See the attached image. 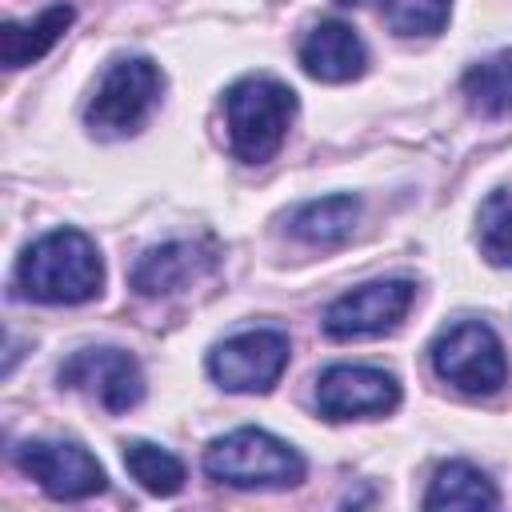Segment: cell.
<instances>
[{
	"label": "cell",
	"instance_id": "obj_8",
	"mask_svg": "<svg viewBox=\"0 0 512 512\" xmlns=\"http://www.w3.org/2000/svg\"><path fill=\"white\" fill-rule=\"evenodd\" d=\"M60 384L92 396L104 412H132L144 400V368L124 348H80L60 364Z\"/></svg>",
	"mask_w": 512,
	"mask_h": 512
},
{
	"label": "cell",
	"instance_id": "obj_17",
	"mask_svg": "<svg viewBox=\"0 0 512 512\" xmlns=\"http://www.w3.org/2000/svg\"><path fill=\"white\" fill-rule=\"evenodd\" d=\"M124 468H128V476H132L144 492H152V496H176V492L184 488V464H180L168 448H160V444H152V440H132V444H124Z\"/></svg>",
	"mask_w": 512,
	"mask_h": 512
},
{
	"label": "cell",
	"instance_id": "obj_14",
	"mask_svg": "<svg viewBox=\"0 0 512 512\" xmlns=\"http://www.w3.org/2000/svg\"><path fill=\"white\" fill-rule=\"evenodd\" d=\"M356 220H360V196L336 192V196L300 204V208L292 212V220H288V232H292L300 244L332 248V244H344V240L352 236Z\"/></svg>",
	"mask_w": 512,
	"mask_h": 512
},
{
	"label": "cell",
	"instance_id": "obj_1",
	"mask_svg": "<svg viewBox=\"0 0 512 512\" xmlns=\"http://www.w3.org/2000/svg\"><path fill=\"white\" fill-rule=\"evenodd\" d=\"M104 288L100 248L80 228L44 232L16 260V292L36 304H88Z\"/></svg>",
	"mask_w": 512,
	"mask_h": 512
},
{
	"label": "cell",
	"instance_id": "obj_16",
	"mask_svg": "<svg viewBox=\"0 0 512 512\" xmlns=\"http://www.w3.org/2000/svg\"><path fill=\"white\" fill-rule=\"evenodd\" d=\"M464 104L480 116V120H504L512 116V48L472 64L460 80Z\"/></svg>",
	"mask_w": 512,
	"mask_h": 512
},
{
	"label": "cell",
	"instance_id": "obj_13",
	"mask_svg": "<svg viewBox=\"0 0 512 512\" xmlns=\"http://www.w3.org/2000/svg\"><path fill=\"white\" fill-rule=\"evenodd\" d=\"M72 20H76V8L72 4H52V8H44L32 20H8V24H0V64L4 68H24V64L44 60L60 44V36L68 32Z\"/></svg>",
	"mask_w": 512,
	"mask_h": 512
},
{
	"label": "cell",
	"instance_id": "obj_6",
	"mask_svg": "<svg viewBox=\"0 0 512 512\" xmlns=\"http://www.w3.org/2000/svg\"><path fill=\"white\" fill-rule=\"evenodd\" d=\"M288 356H292V344L280 328L236 332L208 352V376L224 392H244V396L272 392L288 368Z\"/></svg>",
	"mask_w": 512,
	"mask_h": 512
},
{
	"label": "cell",
	"instance_id": "obj_7",
	"mask_svg": "<svg viewBox=\"0 0 512 512\" xmlns=\"http://www.w3.org/2000/svg\"><path fill=\"white\" fill-rule=\"evenodd\" d=\"M416 300V284L404 276H388V280H368L344 296H336L324 308V336L332 340H368V336H384L396 332L408 316Z\"/></svg>",
	"mask_w": 512,
	"mask_h": 512
},
{
	"label": "cell",
	"instance_id": "obj_3",
	"mask_svg": "<svg viewBox=\"0 0 512 512\" xmlns=\"http://www.w3.org/2000/svg\"><path fill=\"white\" fill-rule=\"evenodd\" d=\"M204 472L228 488H296L308 464L288 440L264 428H236L204 448Z\"/></svg>",
	"mask_w": 512,
	"mask_h": 512
},
{
	"label": "cell",
	"instance_id": "obj_11",
	"mask_svg": "<svg viewBox=\"0 0 512 512\" xmlns=\"http://www.w3.org/2000/svg\"><path fill=\"white\" fill-rule=\"evenodd\" d=\"M216 248L204 240H168L148 248L136 268H132V288L140 296H172L192 288L196 280H204L208 272H216Z\"/></svg>",
	"mask_w": 512,
	"mask_h": 512
},
{
	"label": "cell",
	"instance_id": "obj_15",
	"mask_svg": "<svg viewBox=\"0 0 512 512\" xmlns=\"http://www.w3.org/2000/svg\"><path fill=\"white\" fill-rule=\"evenodd\" d=\"M500 492L488 480V472H480L468 460H448L436 468L428 492H424V508L440 512V508H496Z\"/></svg>",
	"mask_w": 512,
	"mask_h": 512
},
{
	"label": "cell",
	"instance_id": "obj_5",
	"mask_svg": "<svg viewBox=\"0 0 512 512\" xmlns=\"http://www.w3.org/2000/svg\"><path fill=\"white\" fill-rule=\"evenodd\" d=\"M432 372L464 396H496L508 384V356L500 336L480 320H460L444 328L432 348Z\"/></svg>",
	"mask_w": 512,
	"mask_h": 512
},
{
	"label": "cell",
	"instance_id": "obj_10",
	"mask_svg": "<svg viewBox=\"0 0 512 512\" xmlns=\"http://www.w3.org/2000/svg\"><path fill=\"white\" fill-rule=\"evenodd\" d=\"M12 460L52 500H88L108 488V476L96 464V456L72 440H24L12 452Z\"/></svg>",
	"mask_w": 512,
	"mask_h": 512
},
{
	"label": "cell",
	"instance_id": "obj_18",
	"mask_svg": "<svg viewBox=\"0 0 512 512\" xmlns=\"http://www.w3.org/2000/svg\"><path fill=\"white\" fill-rule=\"evenodd\" d=\"M336 4H376L396 36H436L448 24L452 0H336Z\"/></svg>",
	"mask_w": 512,
	"mask_h": 512
},
{
	"label": "cell",
	"instance_id": "obj_2",
	"mask_svg": "<svg viewBox=\"0 0 512 512\" xmlns=\"http://www.w3.org/2000/svg\"><path fill=\"white\" fill-rule=\"evenodd\" d=\"M296 116V92L276 76H244L224 92L228 148L244 164H264L280 152Z\"/></svg>",
	"mask_w": 512,
	"mask_h": 512
},
{
	"label": "cell",
	"instance_id": "obj_9",
	"mask_svg": "<svg viewBox=\"0 0 512 512\" xmlns=\"http://www.w3.org/2000/svg\"><path fill=\"white\" fill-rule=\"evenodd\" d=\"M316 408L324 420H372L400 408V380L372 364H332L316 380Z\"/></svg>",
	"mask_w": 512,
	"mask_h": 512
},
{
	"label": "cell",
	"instance_id": "obj_4",
	"mask_svg": "<svg viewBox=\"0 0 512 512\" xmlns=\"http://www.w3.org/2000/svg\"><path fill=\"white\" fill-rule=\"evenodd\" d=\"M160 92H164V72L148 56H124L100 76V84L84 108V124L100 140L136 136L148 124V116L156 112Z\"/></svg>",
	"mask_w": 512,
	"mask_h": 512
},
{
	"label": "cell",
	"instance_id": "obj_19",
	"mask_svg": "<svg viewBox=\"0 0 512 512\" xmlns=\"http://www.w3.org/2000/svg\"><path fill=\"white\" fill-rule=\"evenodd\" d=\"M476 236H480V252L488 264L496 268H512V192L496 188L476 216Z\"/></svg>",
	"mask_w": 512,
	"mask_h": 512
},
{
	"label": "cell",
	"instance_id": "obj_12",
	"mask_svg": "<svg viewBox=\"0 0 512 512\" xmlns=\"http://www.w3.org/2000/svg\"><path fill=\"white\" fill-rule=\"evenodd\" d=\"M300 68L320 84L360 80L368 68V48L344 20H320L300 40Z\"/></svg>",
	"mask_w": 512,
	"mask_h": 512
}]
</instances>
